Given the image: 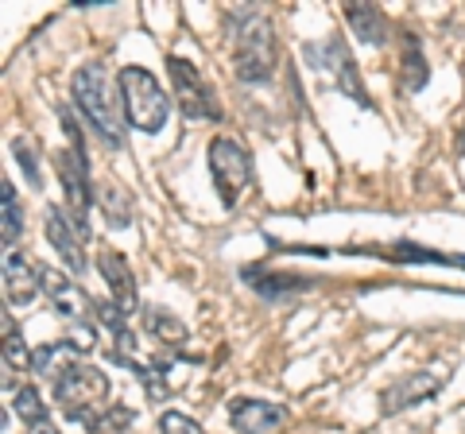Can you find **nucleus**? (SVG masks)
<instances>
[{"mask_svg":"<svg viewBox=\"0 0 465 434\" xmlns=\"http://www.w3.org/2000/svg\"><path fill=\"white\" fill-rule=\"evenodd\" d=\"M74 105L90 128L109 143V148H121L124 133H121V113H124V101H121V85H113L109 70L101 63H85L78 74H74Z\"/></svg>","mask_w":465,"mask_h":434,"instance_id":"1","label":"nucleus"},{"mask_svg":"<svg viewBox=\"0 0 465 434\" xmlns=\"http://www.w3.org/2000/svg\"><path fill=\"white\" fill-rule=\"evenodd\" d=\"M54 399L66 411L70 423L85 427L90 434H105V403H109V376L94 365H70L54 380Z\"/></svg>","mask_w":465,"mask_h":434,"instance_id":"2","label":"nucleus"},{"mask_svg":"<svg viewBox=\"0 0 465 434\" xmlns=\"http://www.w3.org/2000/svg\"><path fill=\"white\" fill-rule=\"evenodd\" d=\"M232 70L241 82H268L275 70V32L260 12H244L232 27Z\"/></svg>","mask_w":465,"mask_h":434,"instance_id":"3","label":"nucleus"},{"mask_svg":"<svg viewBox=\"0 0 465 434\" xmlns=\"http://www.w3.org/2000/svg\"><path fill=\"white\" fill-rule=\"evenodd\" d=\"M116 85H121L128 124L140 128V133H148V136H155L159 128L167 124V113H171V101L163 94V85L155 82V74L152 70H143V66H124L121 78H116Z\"/></svg>","mask_w":465,"mask_h":434,"instance_id":"4","label":"nucleus"},{"mask_svg":"<svg viewBox=\"0 0 465 434\" xmlns=\"http://www.w3.org/2000/svg\"><path fill=\"white\" fill-rule=\"evenodd\" d=\"M206 155H210V175L217 186V198H222V206L232 210L252 182V159L232 136H213Z\"/></svg>","mask_w":465,"mask_h":434,"instance_id":"5","label":"nucleus"},{"mask_svg":"<svg viewBox=\"0 0 465 434\" xmlns=\"http://www.w3.org/2000/svg\"><path fill=\"white\" fill-rule=\"evenodd\" d=\"M54 171H58V182H63V198H66V213L70 222L78 225L82 237H90V202H94V186H90V167H85V155L74 148H63L54 152Z\"/></svg>","mask_w":465,"mask_h":434,"instance_id":"6","label":"nucleus"},{"mask_svg":"<svg viewBox=\"0 0 465 434\" xmlns=\"http://www.w3.org/2000/svg\"><path fill=\"white\" fill-rule=\"evenodd\" d=\"M167 70H171V90H174V101L179 109L186 113L191 121H217L222 109H217V97L210 90V82L202 78V70L186 59H167Z\"/></svg>","mask_w":465,"mask_h":434,"instance_id":"7","label":"nucleus"},{"mask_svg":"<svg viewBox=\"0 0 465 434\" xmlns=\"http://www.w3.org/2000/svg\"><path fill=\"white\" fill-rule=\"evenodd\" d=\"M43 233H47L51 249L63 256V264L74 271V276H82L85 271V252H82L85 237L78 233V225L70 222V213L63 206H47V213H43Z\"/></svg>","mask_w":465,"mask_h":434,"instance_id":"8","label":"nucleus"},{"mask_svg":"<svg viewBox=\"0 0 465 434\" xmlns=\"http://www.w3.org/2000/svg\"><path fill=\"white\" fill-rule=\"evenodd\" d=\"M39 287H43V295H47V302L54 307V314L66 318V322H78L82 326L85 311L94 307V302L85 299L82 287L70 280V276H63L58 268H39Z\"/></svg>","mask_w":465,"mask_h":434,"instance_id":"9","label":"nucleus"},{"mask_svg":"<svg viewBox=\"0 0 465 434\" xmlns=\"http://www.w3.org/2000/svg\"><path fill=\"white\" fill-rule=\"evenodd\" d=\"M229 423L232 430L241 434H275L283 430L287 423V411L280 408V403H268V399H232L229 403Z\"/></svg>","mask_w":465,"mask_h":434,"instance_id":"10","label":"nucleus"},{"mask_svg":"<svg viewBox=\"0 0 465 434\" xmlns=\"http://www.w3.org/2000/svg\"><path fill=\"white\" fill-rule=\"evenodd\" d=\"M97 271L101 280L109 283V302L121 307V314H133L136 311V276H133V264L116 252V249H101L97 252Z\"/></svg>","mask_w":465,"mask_h":434,"instance_id":"11","label":"nucleus"},{"mask_svg":"<svg viewBox=\"0 0 465 434\" xmlns=\"http://www.w3.org/2000/svg\"><path fill=\"white\" fill-rule=\"evenodd\" d=\"M439 388H442L439 376H430V372H411V376H400L396 384H388L384 396H381V403H384V411H403V408H415V403L430 399L434 392H439Z\"/></svg>","mask_w":465,"mask_h":434,"instance_id":"12","label":"nucleus"},{"mask_svg":"<svg viewBox=\"0 0 465 434\" xmlns=\"http://www.w3.org/2000/svg\"><path fill=\"white\" fill-rule=\"evenodd\" d=\"M39 291H43L39 268L27 264L20 252H5V299H8V307H27Z\"/></svg>","mask_w":465,"mask_h":434,"instance_id":"13","label":"nucleus"},{"mask_svg":"<svg viewBox=\"0 0 465 434\" xmlns=\"http://www.w3.org/2000/svg\"><path fill=\"white\" fill-rule=\"evenodd\" d=\"M345 24L353 27V35L361 43H369V47H381L388 39V24L376 5H345Z\"/></svg>","mask_w":465,"mask_h":434,"instance_id":"14","label":"nucleus"},{"mask_svg":"<svg viewBox=\"0 0 465 434\" xmlns=\"http://www.w3.org/2000/svg\"><path fill=\"white\" fill-rule=\"evenodd\" d=\"M326 70L333 78L341 82V90L353 97V101H361V105H369V97H365V85L357 82V74H353V63H349V51H345V43H326Z\"/></svg>","mask_w":465,"mask_h":434,"instance_id":"15","label":"nucleus"},{"mask_svg":"<svg viewBox=\"0 0 465 434\" xmlns=\"http://www.w3.org/2000/svg\"><path fill=\"white\" fill-rule=\"evenodd\" d=\"M0 213H5V222H0V241H5V249L12 252L20 233H24V206L16 198V186H12L8 179L0 182Z\"/></svg>","mask_w":465,"mask_h":434,"instance_id":"16","label":"nucleus"},{"mask_svg":"<svg viewBox=\"0 0 465 434\" xmlns=\"http://www.w3.org/2000/svg\"><path fill=\"white\" fill-rule=\"evenodd\" d=\"M94 198H97L101 213L109 217L113 229H128V222H133V198H128L121 186H116V182H101L94 191Z\"/></svg>","mask_w":465,"mask_h":434,"instance_id":"17","label":"nucleus"},{"mask_svg":"<svg viewBox=\"0 0 465 434\" xmlns=\"http://www.w3.org/2000/svg\"><path fill=\"white\" fill-rule=\"evenodd\" d=\"M143 330H148L155 341H163V345H183L186 341V322L179 314L163 311V307H148V311H143Z\"/></svg>","mask_w":465,"mask_h":434,"instance_id":"18","label":"nucleus"},{"mask_svg":"<svg viewBox=\"0 0 465 434\" xmlns=\"http://www.w3.org/2000/svg\"><path fill=\"white\" fill-rule=\"evenodd\" d=\"M0 326H5V369H16V372L35 369V353L24 345V334L12 326V314L8 311H5V318H0Z\"/></svg>","mask_w":465,"mask_h":434,"instance_id":"19","label":"nucleus"},{"mask_svg":"<svg viewBox=\"0 0 465 434\" xmlns=\"http://www.w3.org/2000/svg\"><path fill=\"white\" fill-rule=\"evenodd\" d=\"M427 85V59L415 35H403V90L415 94Z\"/></svg>","mask_w":465,"mask_h":434,"instance_id":"20","label":"nucleus"},{"mask_svg":"<svg viewBox=\"0 0 465 434\" xmlns=\"http://www.w3.org/2000/svg\"><path fill=\"white\" fill-rule=\"evenodd\" d=\"M12 408H16V415L24 419L27 427L47 423V408H43V396L35 392V388H16V396H12Z\"/></svg>","mask_w":465,"mask_h":434,"instance_id":"21","label":"nucleus"},{"mask_svg":"<svg viewBox=\"0 0 465 434\" xmlns=\"http://www.w3.org/2000/svg\"><path fill=\"white\" fill-rule=\"evenodd\" d=\"M159 430L163 434H206L191 415H183V411H163L159 415Z\"/></svg>","mask_w":465,"mask_h":434,"instance_id":"22","label":"nucleus"},{"mask_svg":"<svg viewBox=\"0 0 465 434\" xmlns=\"http://www.w3.org/2000/svg\"><path fill=\"white\" fill-rule=\"evenodd\" d=\"M63 341H66V350H70V353L82 357V353H90V350H94V341H97V338H94V330L82 322V326L74 330V334H66Z\"/></svg>","mask_w":465,"mask_h":434,"instance_id":"23","label":"nucleus"},{"mask_svg":"<svg viewBox=\"0 0 465 434\" xmlns=\"http://www.w3.org/2000/svg\"><path fill=\"white\" fill-rule=\"evenodd\" d=\"M12 152H16V159L24 163L27 179L39 182V167H35V152H32V143H27V140H12Z\"/></svg>","mask_w":465,"mask_h":434,"instance_id":"24","label":"nucleus"},{"mask_svg":"<svg viewBox=\"0 0 465 434\" xmlns=\"http://www.w3.org/2000/svg\"><path fill=\"white\" fill-rule=\"evenodd\" d=\"M58 117H63V128H66V136H70V148H74V152H82V155H85V136H82L78 121L70 117V109H66V105L58 109Z\"/></svg>","mask_w":465,"mask_h":434,"instance_id":"25","label":"nucleus"}]
</instances>
